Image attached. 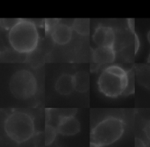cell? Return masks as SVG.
<instances>
[{
	"label": "cell",
	"instance_id": "obj_13",
	"mask_svg": "<svg viewBox=\"0 0 150 147\" xmlns=\"http://www.w3.org/2000/svg\"><path fill=\"white\" fill-rule=\"evenodd\" d=\"M72 29L80 35H88L90 34V19H76L73 21Z\"/></svg>",
	"mask_w": 150,
	"mask_h": 147
},
{
	"label": "cell",
	"instance_id": "obj_14",
	"mask_svg": "<svg viewBox=\"0 0 150 147\" xmlns=\"http://www.w3.org/2000/svg\"><path fill=\"white\" fill-rule=\"evenodd\" d=\"M58 134L57 129L50 124H47L45 128V144L46 146H50L56 138Z\"/></svg>",
	"mask_w": 150,
	"mask_h": 147
},
{
	"label": "cell",
	"instance_id": "obj_4",
	"mask_svg": "<svg viewBox=\"0 0 150 147\" xmlns=\"http://www.w3.org/2000/svg\"><path fill=\"white\" fill-rule=\"evenodd\" d=\"M9 88L16 99L25 101L35 95L37 92V80L30 71L18 70L11 75Z\"/></svg>",
	"mask_w": 150,
	"mask_h": 147
},
{
	"label": "cell",
	"instance_id": "obj_17",
	"mask_svg": "<svg viewBox=\"0 0 150 147\" xmlns=\"http://www.w3.org/2000/svg\"><path fill=\"white\" fill-rule=\"evenodd\" d=\"M105 70L107 71L108 72H110L113 75H116L118 77H120V78H126L127 76V71L124 70L122 67H120L119 65H111V66L106 67Z\"/></svg>",
	"mask_w": 150,
	"mask_h": 147
},
{
	"label": "cell",
	"instance_id": "obj_16",
	"mask_svg": "<svg viewBox=\"0 0 150 147\" xmlns=\"http://www.w3.org/2000/svg\"><path fill=\"white\" fill-rule=\"evenodd\" d=\"M21 19H1L0 26L2 28L5 30H11L16 25L20 22Z\"/></svg>",
	"mask_w": 150,
	"mask_h": 147
},
{
	"label": "cell",
	"instance_id": "obj_5",
	"mask_svg": "<svg viewBox=\"0 0 150 147\" xmlns=\"http://www.w3.org/2000/svg\"><path fill=\"white\" fill-rule=\"evenodd\" d=\"M128 77L120 78L104 70L98 77V86L99 91L110 98H117L124 94L127 86Z\"/></svg>",
	"mask_w": 150,
	"mask_h": 147
},
{
	"label": "cell",
	"instance_id": "obj_20",
	"mask_svg": "<svg viewBox=\"0 0 150 147\" xmlns=\"http://www.w3.org/2000/svg\"><path fill=\"white\" fill-rule=\"evenodd\" d=\"M148 63L150 64V54H149V57H148Z\"/></svg>",
	"mask_w": 150,
	"mask_h": 147
},
{
	"label": "cell",
	"instance_id": "obj_8",
	"mask_svg": "<svg viewBox=\"0 0 150 147\" xmlns=\"http://www.w3.org/2000/svg\"><path fill=\"white\" fill-rule=\"evenodd\" d=\"M50 33L52 40L54 43L58 45H66L72 39L73 29L72 26L67 24L57 23L50 31Z\"/></svg>",
	"mask_w": 150,
	"mask_h": 147
},
{
	"label": "cell",
	"instance_id": "obj_12",
	"mask_svg": "<svg viewBox=\"0 0 150 147\" xmlns=\"http://www.w3.org/2000/svg\"><path fill=\"white\" fill-rule=\"evenodd\" d=\"M75 89L79 93H86L90 88V75L87 71H80L75 73Z\"/></svg>",
	"mask_w": 150,
	"mask_h": 147
},
{
	"label": "cell",
	"instance_id": "obj_3",
	"mask_svg": "<svg viewBox=\"0 0 150 147\" xmlns=\"http://www.w3.org/2000/svg\"><path fill=\"white\" fill-rule=\"evenodd\" d=\"M125 123L116 116H108L98 123L91 131V145L98 147L111 146L121 138Z\"/></svg>",
	"mask_w": 150,
	"mask_h": 147
},
{
	"label": "cell",
	"instance_id": "obj_1",
	"mask_svg": "<svg viewBox=\"0 0 150 147\" xmlns=\"http://www.w3.org/2000/svg\"><path fill=\"white\" fill-rule=\"evenodd\" d=\"M8 40L16 52L29 54L38 46L39 33L32 20L21 19L20 22L9 31Z\"/></svg>",
	"mask_w": 150,
	"mask_h": 147
},
{
	"label": "cell",
	"instance_id": "obj_10",
	"mask_svg": "<svg viewBox=\"0 0 150 147\" xmlns=\"http://www.w3.org/2000/svg\"><path fill=\"white\" fill-rule=\"evenodd\" d=\"M55 91L61 95H69L75 89V80L74 75L69 73H62L57 78L54 85Z\"/></svg>",
	"mask_w": 150,
	"mask_h": 147
},
{
	"label": "cell",
	"instance_id": "obj_2",
	"mask_svg": "<svg viewBox=\"0 0 150 147\" xmlns=\"http://www.w3.org/2000/svg\"><path fill=\"white\" fill-rule=\"evenodd\" d=\"M4 131L11 140L17 144H23L34 135V121L25 112L14 111L6 116L4 122Z\"/></svg>",
	"mask_w": 150,
	"mask_h": 147
},
{
	"label": "cell",
	"instance_id": "obj_19",
	"mask_svg": "<svg viewBox=\"0 0 150 147\" xmlns=\"http://www.w3.org/2000/svg\"><path fill=\"white\" fill-rule=\"evenodd\" d=\"M147 38H148V41H149V42L150 43V30L149 31L148 34H147Z\"/></svg>",
	"mask_w": 150,
	"mask_h": 147
},
{
	"label": "cell",
	"instance_id": "obj_18",
	"mask_svg": "<svg viewBox=\"0 0 150 147\" xmlns=\"http://www.w3.org/2000/svg\"><path fill=\"white\" fill-rule=\"evenodd\" d=\"M143 131H144V134L146 138H148L149 141H150V119L149 121H147V123H145Z\"/></svg>",
	"mask_w": 150,
	"mask_h": 147
},
{
	"label": "cell",
	"instance_id": "obj_9",
	"mask_svg": "<svg viewBox=\"0 0 150 147\" xmlns=\"http://www.w3.org/2000/svg\"><path fill=\"white\" fill-rule=\"evenodd\" d=\"M116 59V51L111 47H97L92 50V60L98 65L112 64Z\"/></svg>",
	"mask_w": 150,
	"mask_h": 147
},
{
	"label": "cell",
	"instance_id": "obj_15",
	"mask_svg": "<svg viewBox=\"0 0 150 147\" xmlns=\"http://www.w3.org/2000/svg\"><path fill=\"white\" fill-rule=\"evenodd\" d=\"M127 77H128V81H127V86L125 90V93L123 95H130L134 93V78H135V73L130 70L127 71Z\"/></svg>",
	"mask_w": 150,
	"mask_h": 147
},
{
	"label": "cell",
	"instance_id": "obj_7",
	"mask_svg": "<svg viewBox=\"0 0 150 147\" xmlns=\"http://www.w3.org/2000/svg\"><path fill=\"white\" fill-rule=\"evenodd\" d=\"M58 134L64 137H72L81 131V123L74 116H65L60 118L57 124Z\"/></svg>",
	"mask_w": 150,
	"mask_h": 147
},
{
	"label": "cell",
	"instance_id": "obj_6",
	"mask_svg": "<svg viewBox=\"0 0 150 147\" xmlns=\"http://www.w3.org/2000/svg\"><path fill=\"white\" fill-rule=\"evenodd\" d=\"M92 40L98 47L114 48L116 34L112 27L99 26L95 29L92 35Z\"/></svg>",
	"mask_w": 150,
	"mask_h": 147
},
{
	"label": "cell",
	"instance_id": "obj_11",
	"mask_svg": "<svg viewBox=\"0 0 150 147\" xmlns=\"http://www.w3.org/2000/svg\"><path fill=\"white\" fill-rule=\"evenodd\" d=\"M135 75L139 84L150 91V66L145 64L136 65Z\"/></svg>",
	"mask_w": 150,
	"mask_h": 147
}]
</instances>
